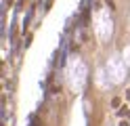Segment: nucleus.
<instances>
[{"label": "nucleus", "mask_w": 130, "mask_h": 126, "mask_svg": "<svg viewBox=\"0 0 130 126\" xmlns=\"http://www.w3.org/2000/svg\"><path fill=\"white\" fill-rule=\"evenodd\" d=\"M120 103H122V99H120V97H116V99H111V105H113V107H120Z\"/></svg>", "instance_id": "nucleus-1"}, {"label": "nucleus", "mask_w": 130, "mask_h": 126, "mask_svg": "<svg viewBox=\"0 0 130 126\" xmlns=\"http://www.w3.org/2000/svg\"><path fill=\"white\" fill-rule=\"evenodd\" d=\"M31 126H42V122L38 120V116H34V120H31Z\"/></svg>", "instance_id": "nucleus-2"}]
</instances>
